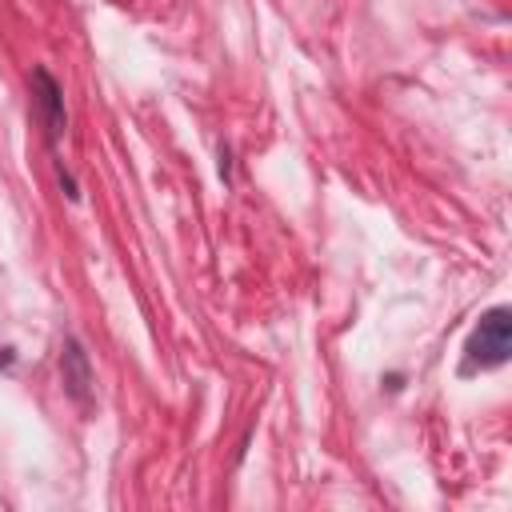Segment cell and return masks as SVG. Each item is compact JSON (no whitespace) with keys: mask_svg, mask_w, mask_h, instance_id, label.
I'll list each match as a JSON object with an SVG mask.
<instances>
[{"mask_svg":"<svg viewBox=\"0 0 512 512\" xmlns=\"http://www.w3.org/2000/svg\"><path fill=\"white\" fill-rule=\"evenodd\" d=\"M512 352V320H508V308H492L480 328L472 332L468 340V368H496L504 364Z\"/></svg>","mask_w":512,"mask_h":512,"instance_id":"obj_1","label":"cell"},{"mask_svg":"<svg viewBox=\"0 0 512 512\" xmlns=\"http://www.w3.org/2000/svg\"><path fill=\"white\" fill-rule=\"evenodd\" d=\"M64 384H68L72 396H80V400H84V392H88V384H92L88 364H84V356H80L76 344H68V352H64Z\"/></svg>","mask_w":512,"mask_h":512,"instance_id":"obj_3","label":"cell"},{"mask_svg":"<svg viewBox=\"0 0 512 512\" xmlns=\"http://www.w3.org/2000/svg\"><path fill=\"white\" fill-rule=\"evenodd\" d=\"M32 84H36V92H40L36 100H40V108H44L48 132H52V136H60V128H64V108H60V88H56V80H52L44 68H36Z\"/></svg>","mask_w":512,"mask_h":512,"instance_id":"obj_2","label":"cell"}]
</instances>
